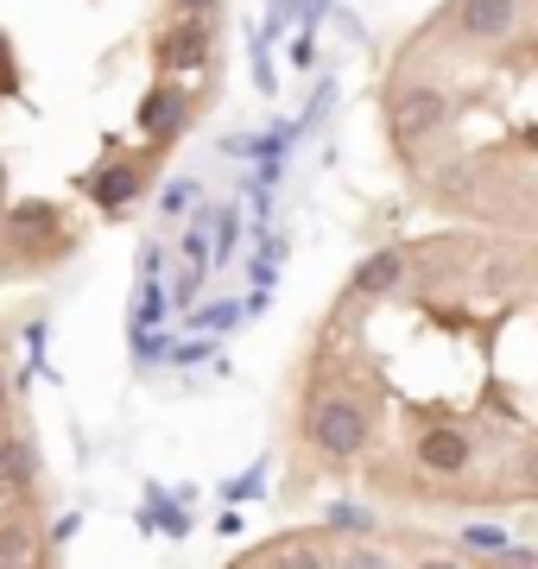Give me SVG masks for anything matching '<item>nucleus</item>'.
<instances>
[{"instance_id":"1","label":"nucleus","mask_w":538,"mask_h":569,"mask_svg":"<svg viewBox=\"0 0 538 569\" xmlns=\"http://www.w3.org/2000/svg\"><path fill=\"white\" fill-rule=\"evenodd\" d=\"M311 443L330 456V462H349L368 449V411L355 406V399H317L311 406Z\"/></svg>"},{"instance_id":"2","label":"nucleus","mask_w":538,"mask_h":569,"mask_svg":"<svg viewBox=\"0 0 538 569\" xmlns=\"http://www.w3.org/2000/svg\"><path fill=\"white\" fill-rule=\"evenodd\" d=\"M450 121V96L444 89H399L393 96V140L399 146H418V140H431L437 127Z\"/></svg>"},{"instance_id":"3","label":"nucleus","mask_w":538,"mask_h":569,"mask_svg":"<svg viewBox=\"0 0 538 569\" xmlns=\"http://www.w3.org/2000/svg\"><path fill=\"white\" fill-rule=\"evenodd\" d=\"M456 26L462 39H507L519 26V0H456Z\"/></svg>"},{"instance_id":"4","label":"nucleus","mask_w":538,"mask_h":569,"mask_svg":"<svg viewBox=\"0 0 538 569\" xmlns=\"http://www.w3.org/2000/svg\"><path fill=\"white\" fill-rule=\"evenodd\" d=\"M418 462L431 468V475H462V468L476 462V443H469L462 430L437 425V430H425V437H418Z\"/></svg>"},{"instance_id":"5","label":"nucleus","mask_w":538,"mask_h":569,"mask_svg":"<svg viewBox=\"0 0 538 569\" xmlns=\"http://www.w3.org/2000/svg\"><path fill=\"white\" fill-rule=\"evenodd\" d=\"M140 127L152 133V140L178 133V127H185V96H178V89H152V96L140 102Z\"/></svg>"},{"instance_id":"6","label":"nucleus","mask_w":538,"mask_h":569,"mask_svg":"<svg viewBox=\"0 0 538 569\" xmlns=\"http://www.w3.org/2000/svg\"><path fill=\"white\" fill-rule=\"evenodd\" d=\"M203 58H209V26L203 20L178 26V32L166 39V63H171V70H197Z\"/></svg>"},{"instance_id":"7","label":"nucleus","mask_w":538,"mask_h":569,"mask_svg":"<svg viewBox=\"0 0 538 569\" xmlns=\"http://www.w3.org/2000/svg\"><path fill=\"white\" fill-rule=\"evenodd\" d=\"M399 279H406V260H399V253H373V260H361V272H355V291H361V298H387Z\"/></svg>"},{"instance_id":"8","label":"nucleus","mask_w":538,"mask_h":569,"mask_svg":"<svg viewBox=\"0 0 538 569\" xmlns=\"http://www.w3.org/2000/svg\"><path fill=\"white\" fill-rule=\"evenodd\" d=\"M32 443L26 437H7L0 443V488H32Z\"/></svg>"},{"instance_id":"9","label":"nucleus","mask_w":538,"mask_h":569,"mask_svg":"<svg viewBox=\"0 0 538 569\" xmlns=\"http://www.w3.org/2000/svg\"><path fill=\"white\" fill-rule=\"evenodd\" d=\"M89 190H96V203H102V209H121L127 197L140 190V171H133V164H114V171H102Z\"/></svg>"},{"instance_id":"10","label":"nucleus","mask_w":538,"mask_h":569,"mask_svg":"<svg viewBox=\"0 0 538 569\" xmlns=\"http://www.w3.org/2000/svg\"><path fill=\"white\" fill-rule=\"evenodd\" d=\"M462 545H469V550H488V557H500V550H507V531H500V526H462Z\"/></svg>"},{"instance_id":"11","label":"nucleus","mask_w":538,"mask_h":569,"mask_svg":"<svg viewBox=\"0 0 538 569\" xmlns=\"http://www.w3.org/2000/svg\"><path fill=\"white\" fill-rule=\"evenodd\" d=\"M241 323V305H209L203 317H197V329H209V336H222V329Z\"/></svg>"},{"instance_id":"12","label":"nucleus","mask_w":538,"mask_h":569,"mask_svg":"<svg viewBox=\"0 0 538 569\" xmlns=\"http://www.w3.org/2000/svg\"><path fill=\"white\" fill-rule=\"evenodd\" d=\"M235 234H241V216H235V209H222V216H216V260H228V253H235Z\"/></svg>"},{"instance_id":"13","label":"nucleus","mask_w":538,"mask_h":569,"mask_svg":"<svg viewBox=\"0 0 538 569\" xmlns=\"http://www.w3.org/2000/svg\"><path fill=\"white\" fill-rule=\"evenodd\" d=\"M330 526H342V531H373V512H361V507H330Z\"/></svg>"},{"instance_id":"14","label":"nucleus","mask_w":538,"mask_h":569,"mask_svg":"<svg viewBox=\"0 0 538 569\" xmlns=\"http://www.w3.org/2000/svg\"><path fill=\"white\" fill-rule=\"evenodd\" d=\"M159 317H166V291H159V284H146V298H140V329H152Z\"/></svg>"},{"instance_id":"15","label":"nucleus","mask_w":538,"mask_h":569,"mask_svg":"<svg viewBox=\"0 0 538 569\" xmlns=\"http://www.w3.org/2000/svg\"><path fill=\"white\" fill-rule=\"evenodd\" d=\"M26 550H32V545L20 538V526H7V531H0V563H20Z\"/></svg>"},{"instance_id":"16","label":"nucleus","mask_w":538,"mask_h":569,"mask_svg":"<svg viewBox=\"0 0 538 569\" xmlns=\"http://www.w3.org/2000/svg\"><path fill=\"white\" fill-rule=\"evenodd\" d=\"M260 488H267V481H260V468H253L248 481H222V493H228V500H253Z\"/></svg>"},{"instance_id":"17","label":"nucleus","mask_w":538,"mask_h":569,"mask_svg":"<svg viewBox=\"0 0 538 569\" xmlns=\"http://www.w3.org/2000/svg\"><path fill=\"white\" fill-rule=\"evenodd\" d=\"M190 197H197V190H190V183H171V190H166V216H178V209H185Z\"/></svg>"},{"instance_id":"18","label":"nucleus","mask_w":538,"mask_h":569,"mask_svg":"<svg viewBox=\"0 0 538 569\" xmlns=\"http://www.w3.org/2000/svg\"><path fill=\"white\" fill-rule=\"evenodd\" d=\"M0 89H20V77H13V58H7V44H0Z\"/></svg>"},{"instance_id":"19","label":"nucleus","mask_w":538,"mask_h":569,"mask_svg":"<svg viewBox=\"0 0 538 569\" xmlns=\"http://www.w3.org/2000/svg\"><path fill=\"white\" fill-rule=\"evenodd\" d=\"M178 7H185V13H209V7H216V0H178Z\"/></svg>"},{"instance_id":"20","label":"nucleus","mask_w":538,"mask_h":569,"mask_svg":"<svg viewBox=\"0 0 538 569\" xmlns=\"http://www.w3.org/2000/svg\"><path fill=\"white\" fill-rule=\"evenodd\" d=\"M0 190H7V171H0Z\"/></svg>"},{"instance_id":"21","label":"nucleus","mask_w":538,"mask_h":569,"mask_svg":"<svg viewBox=\"0 0 538 569\" xmlns=\"http://www.w3.org/2000/svg\"><path fill=\"white\" fill-rule=\"evenodd\" d=\"M0 399H7V380H0Z\"/></svg>"}]
</instances>
